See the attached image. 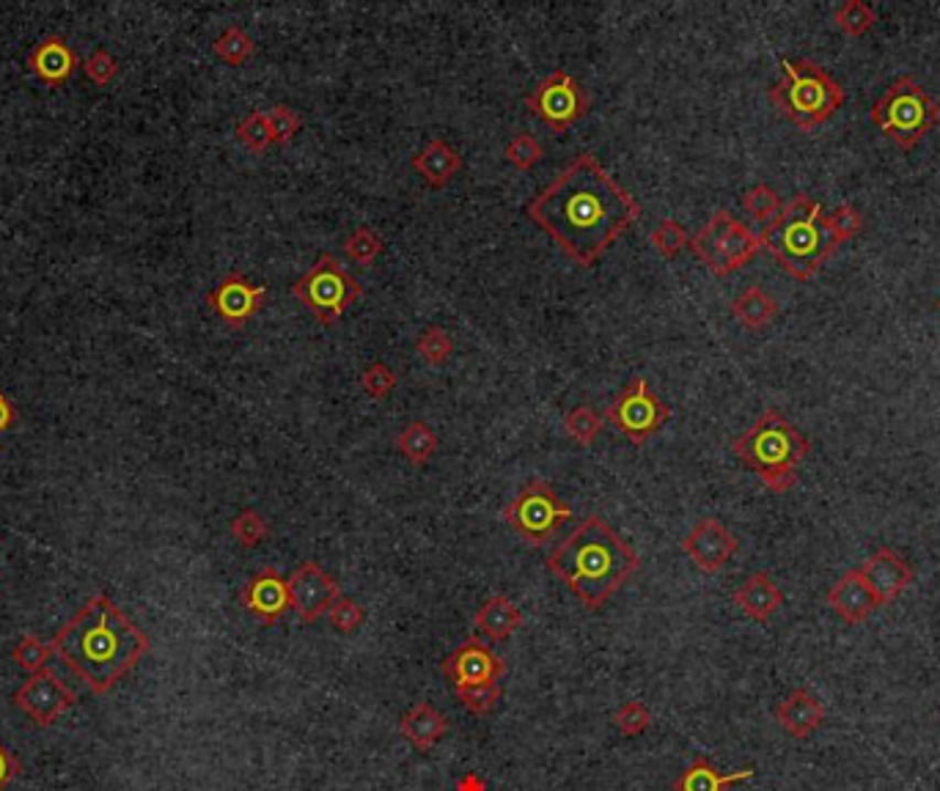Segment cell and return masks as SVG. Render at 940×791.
<instances>
[{
    "label": "cell",
    "mask_w": 940,
    "mask_h": 791,
    "mask_svg": "<svg viewBox=\"0 0 940 791\" xmlns=\"http://www.w3.org/2000/svg\"><path fill=\"white\" fill-rule=\"evenodd\" d=\"M14 704L31 717L39 726H53L72 704H75V693L61 682L55 673H50L47 668L39 673H33L14 695Z\"/></svg>",
    "instance_id": "cell-14"
},
{
    "label": "cell",
    "mask_w": 940,
    "mask_h": 791,
    "mask_svg": "<svg viewBox=\"0 0 940 791\" xmlns=\"http://www.w3.org/2000/svg\"><path fill=\"white\" fill-rule=\"evenodd\" d=\"M772 108L800 130H814L825 124L844 105L842 83L833 80L817 61L798 58L781 61V80L767 91Z\"/></svg>",
    "instance_id": "cell-6"
},
{
    "label": "cell",
    "mask_w": 940,
    "mask_h": 791,
    "mask_svg": "<svg viewBox=\"0 0 940 791\" xmlns=\"http://www.w3.org/2000/svg\"><path fill=\"white\" fill-rule=\"evenodd\" d=\"M476 627L493 640H506L522 627V610L504 594H495L476 610Z\"/></svg>",
    "instance_id": "cell-27"
},
{
    "label": "cell",
    "mask_w": 940,
    "mask_h": 791,
    "mask_svg": "<svg viewBox=\"0 0 940 791\" xmlns=\"http://www.w3.org/2000/svg\"><path fill=\"white\" fill-rule=\"evenodd\" d=\"M776 720L792 739H806L825 723V706L820 704V698L811 690H792L778 704Z\"/></svg>",
    "instance_id": "cell-22"
},
{
    "label": "cell",
    "mask_w": 940,
    "mask_h": 791,
    "mask_svg": "<svg viewBox=\"0 0 940 791\" xmlns=\"http://www.w3.org/2000/svg\"><path fill=\"white\" fill-rule=\"evenodd\" d=\"M253 50H256L253 39H250L248 33H245L239 25H229L213 42V53L218 55V58L224 61V64H229V66L248 64V58H250V55H253Z\"/></svg>",
    "instance_id": "cell-32"
},
{
    "label": "cell",
    "mask_w": 940,
    "mask_h": 791,
    "mask_svg": "<svg viewBox=\"0 0 940 791\" xmlns=\"http://www.w3.org/2000/svg\"><path fill=\"white\" fill-rule=\"evenodd\" d=\"M548 570L564 581L588 610H599L636 575L638 553L603 517L588 514L559 550L548 555Z\"/></svg>",
    "instance_id": "cell-3"
},
{
    "label": "cell",
    "mask_w": 940,
    "mask_h": 791,
    "mask_svg": "<svg viewBox=\"0 0 940 791\" xmlns=\"http://www.w3.org/2000/svg\"><path fill=\"white\" fill-rule=\"evenodd\" d=\"M828 605L839 613L844 624H853L855 627V624L869 621V616L880 607V602L872 594V588L866 586L861 572L853 570L833 583V588L828 592Z\"/></svg>",
    "instance_id": "cell-21"
},
{
    "label": "cell",
    "mask_w": 940,
    "mask_h": 791,
    "mask_svg": "<svg viewBox=\"0 0 940 791\" xmlns=\"http://www.w3.org/2000/svg\"><path fill=\"white\" fill-rule=\"evenodd\" d=\"M449 723L435 706L430 704H415L413 709L404 712L402 720H399V734H402L408 743H413L419 750H432L446 734Z\"/></svg>",
    "instance_id": "cell-25"
},
{
    "label": "cell",
    "mask_w": 940,
    "mask_h": 791,
    "mask_svg": "<svg viewBox=\"0 0 940 791\" xmlns=\"http://www.w3.org/2000/svg\"><path fill=\"white\" fill-rule=\"evenodd\" d=\"M936 308H938V314H940V297H938V303H936Z\"/></svg>",
    "instance_id": "cell-51"
},
{
    "label": "cell",
    "mask_w": 940,
    "mask_h": 791,
    "mask_svg": "<svg viewBox=\"0 0 940 791\" xmlns=\"http://www.w3.org/2000/svg\"><path fill=\"white\" fill-rule=\"evenodd\" d=\"M11 657H14V662L22 668V671H28L33 676V673L44 671L47 660H50V657H53V646L42 643V640H39V638L28 635V638H22L20 643L14 646Z\"/></svg>",
    "instance_id": "cell-39"
},
{
    "label": "cell",
    "mask_w": 940,
    "mask_h": 791,
    "mask_svg": "<svg viewBox=\"0 0 940 791\" xmlns=\"http://www.w3.org/2000/svg\"><path fill=\"white\" fill-rule=\"evenodd\" d=\"M756 772L754 767H745V770L732 772V776H721V772L712 767L710 759L699 756L691 765L682 770V776L674 781V791H728L737 783L750 781Z\"/></svg>",
    "instance_id": "cell-26"
},
{
    "label": "cell",
    "mask_w": 940,
    "mask_h": 791,
    "mask_svg": "<svg viewBox=\"0 0 940 791\" xmlns=\"http://www.w3.org/2000/svg\"><path fill=\"white\" fill-rule=\"evenodd\" d=\"M825 223L833 231V237H836L839 242H844V239H853L855 234L861 231V226H864V215H861V209H855V206L842 204L836 206L831 215H825Z\"/></svg>",
    "instance_id": "cell-46"
},
{
    "label": "cell",
    "mask_w": 940,
    "mask_h": 791,
    "mask_svg": "<svg viewBox=\"0 0 940 791\" xmlns=\"http://www.w3.org/2000/svg\"><path fill=\"white\" fill-rule=\"evenodd\" d=\"M603 426H605V418L588 404L572 407V410H566L564 415L566 434H570L577 445H583V448L594 445V440L603 434Z\"/></svg>",
    "instance_id": "cell-30"
},
{
    "label": "cell",
    "mask_w": 940,
    "mask_h": 791,
    "mask_svg": "<svg viewBox=\"0 0 940 791\" xmlns=\"http://www.w3.org/2000/svg\"><path fill=\"white\" fill-rule=\"evenodd\" d=\"M360 388L375 401L388 399V396L393 393V388H397V371L388 364H382V360H375V364L366 366L364 375H360Z\"/></svg>",
    "instance_id": "cell-40"
},
{
    "label": "cell",
    "mask_w": 940,
    "mask_h": 791,
    "mask_svg": "<svg viewBox=\"0 0 940 791\" xmlns=\"http://www.w3.org/2000/svg\"><path fill=\"white\" fill-rule=\"evenodd\" d=\"M743 209L748 212L754 220L772 223L778 217V212L784 209V201L770 185H754L750 191L743 193Z\"/></svg>",
    "instance_id": "cell-36"
},
{
    "label": "cell",
    "mask_w": 940,
    "mask_h": 791,
    "mask_svg": "<svg viewBox=\"0 0 940 791\" xmlns=\"http://www.w3.org/2000/svg\"><path fill=\"white\" fill-rule=\"evenodd\" d=\"M761 248L772 253V259L798 281H809L817 275L828 256L836 250L839 239L828 228L820 201L809 196H795L772 223H767L759 234Z\"/></svg>",
    "instance_id": "cell-4"
},
{
    "label": "cell",
    "mask_w": 940,
    "mask_h": 791,
    "mask_svg": "<svg viewBox=\"0 0 940 791\" xmlns=\"http://www.w3.org/2000/svg\"><path fill=\"white\" fill-rule=\"evenodd\" d=\"M732 451L748 470L761 478L767 492H789L798 484V470L811 451V440L792 426L778 410L767 407L754 426L737 440Z\"/></svg>",
    "instance_id": "cell-5"
},
{
    "label": "cell",
    "mask_w": 940,
    "mask_h": 791,
    "mask_svg": "<svg viewBox=\"0 0 940 791\" xmlns=\"http://www.w3.org/2000/svg\"><path fill=\"white\" fill-rule=\"evenodd\" d=\"M575 511L572 506H566L564 500L555 495V489L550 487L542 478H531V481L522 484V489L517 492V498L506 506L504 520L511 531L520 539H526L528 544H544L555 537L561 525L566 520H572Z\"/></svg>",
    "instance_id": "cell-10"
},
{
    "label": "cell",
    "mask_w": 940,
    "mask_h": 791,
    "mask_svg": "<svg viewBox=\"0 0 940 791\" xmlns=\"http://www.w3.org/2000/svg\"><path fill=\"white\" fill-rule=\"evenodd\" d=\"M732 316L748 331H761L778 316V303L770 292L761 286H745L737 297L732 300Z\"/></svg>",
    "instance_id": "cell-28"
},
{
    "label": "cell",
    "mask_w": 940,
    "mask_h": 791,
    "mask_svg": "<svg viewBox=\"0 0 940 791\" xmlns=\"http://www.w3.org/2000/svg\"><path fill=\"white\" fill-rule=\"evenodd\" d=\"M734 605H737L745 616L754 618V621H770L778 613V607L784 605V594L767 572H754V575L734 592Z\"/></svg>",
    "instance_id": "cell-24"
},
{
    "label": "cell",
    "mask_w": 940,
    "mask_h": 791,
    "mask_svg": "<svg viewBox=\"0 0 940 791\" xmlns=\"http://www.w3.org/2000/svg\"><path fill=\"white\" fill-rule=\"evenodd\" d=\"M242 607L253 613L264 627L275 624L283 613L292 607L289 599V583L275 570H261L250 577L242 588Z\"/></svg>",
    "instance_id": "cell-19"
},
{
    "label": "cell",
    "mask_w": 940,
    "mask_h": 791,
    "mask_svg": "<svg viewBox=\"0 0 940 791\" xmlns=\"http://www.w3.org/2000/svg\"><path fill=\"white\" fill-rule=\"evenodd\" d=\"M649 242H652V248L658 250L663 259H674V256H680L682 250L688 248V242H691V237H688L685 226L677 220H660L658 226L652 228V234H649Z\"/></svg>",
    "instance_id": "cell-38"
},
{
    "label": "cell",
    "mask_w": 940,
    "mask_h": 791,
    "mask_svg": "<svg viewBox=\"0 0 940 791\" xmlns=\"http://www.w3.org/2000/svg\"><path fill=\"white\" fill-rule=\"evenodd\" d=\"M410 163H413L415 174L424 180V185L441 191V187H446L449 182L463 171V154H460L452 143L435 138V141L426 143L419 154H413Z\"/></svg>",
    "instance_id": "cell-23"
},
{
    "label": "cell",
    "mask_w": 940,
    "mask_h": 791,
    "mask_svg": "<svg viewBox=\"0 0 940 791\" xmlns=\"http://www.w3.org/2000/svg\"><path fill=\"white\" fill-rule=\"evenodd\" d=\"M528 217L581 267H594L641 217V204L594 154H577L528 201Z\"/></svg>",
    "instance_id": "cell-1"
},
{
    "label": "cell",
    "mask_w": 940,
    "mask_h": 791,
    "mask_svg": "<svg viewBox=\"0 0 940 791\" xmlns=\"http://www.w3.org/2000/svg\"><path fill=\"white\" fill-rule=\"evenodd\" d=\"M50 646L94 693H108L147 657L149 638L110 596L97 594L58 629Z\"/></svg>",
    "instance_id": "cell-2"
},
{
    "label": "cell",
    "mask_w": 940,
    "mask_h": 791,
    "mask_svg": "<svg viewBox=\"0 0 940 791\" xmlns=\"http://www.w3.org/2000/svg\"><path fill=\"white\" fill-rule=\"evenodd\" d=\"M869 119L888 141L910 152L940 124V102L914 75H903L872 105Z\"/></svg>",
    "instance_id": "cell-7"
},
{
    "label": "cell",
    "mask_w": 940,
    "mask_h": 791,
    "mask_svg": "<svg viewBox=\"0 0 940 791\" xmlns=\"http://www.w3.org/2000/svg\"><path fill=\"white\" fill-rule=\"evenodd\" d=\"M614 726L619 728V734H625V737H638V734H644L652 726V715H649V709L641 701H627L625 706L616 709Z\"/></svg>",
    "instance_id": "cell-43"
},
{
    "label": "cell",
    "mask_w": 940,
    "mask_h": 791,
    "mask_svg": "<svg viewBox=\"0 0 940 791\" xmlns=\"http://www.w3.org/2000/svg\"><path fill=\"white\" fill-rule=\"evenodd\" d=\"M382 250H386V239L369 226H358L355 231L347 234V239H344V253L360 267L375 264V261L380 259Z\"/></svg>",
    "instance_id": "cell-31"
},
{
    "label": "cell",
    "mask_w": 940,
    "mask_h": 791,
    "mask_svg": "<svg viewBox=\"0 0 940 791\" xmlns=\"http://www.w3.org/2000/svg\"><path fill=\"white\" fill-rule=\"evenodd\" d=\"M833 22L850 36H864L877 22V11L864 0H844L833 9Z\"/></svg>",
    "instance_id": "cell-33"
},
{
    "label": "cell",
    "mask_w": 940,
    "mask_h": 791,
    "mask_svg": "<svg viewBox=\"0 0 940 791\" xmlns=\"http://www.w3.org/2000/svg\"><path fill=\"white\" fill-rule=\"evenodd\" d=\"M17 772H20V765H17L14 756L9 754V748L0 743V791H3L11 781H14Z\"/></svg>",
    "instance_id": "cell-48"
},
{
    "label": "cell",
    "mask_w": 940,
    "mask_h": 791,
    "mask_svg": "<svg viewBox=\"0 0 940 791\" xmlns=\"http://www.w3.org/2000/svg\"><path fill=\"white\" fill-rule=\"evenodd\" d=\"M415 353H419L421 364L426 366H443L454 353V338L449 336L446 327L430 325L415 342Z\"/></svg>",
    "instance_id": "cell-35"
},
{
    "label": "cell",
    "mask_w": 940,
    "mask_h": 791,
    "mask_svg": "<svg viewBox=\"0 0 940 791\" xmlns=\"http://www.w3.org/2000/svg\"><path fill=\"white\" fill-rule=\"evenodd\" d=\"M504 158L506 163L515 165L517 171H531L533 165L542 163L544 147L531 136V132H517V136L506 143Z\"/></svg>",
    "instance_id": "cell-37"
},
{
    "label": "cell",
    "mask_w": 940,
    "mask_h": 791,
    "mask_svg": "<svg viewBox=\"0 0 940 791\" xmlns=\"http://www.w3.org/2000/svg\"><path fill=\"white\" fill-rule=\"evenodd\" d=\"M77 66H80V61H77L75 50H72L69 42H66L64 36H58V33L44 36L42 42L33 47V53L28 55V69H31L39 80L47 83V86H64V83L75 75Z\"/></svg>",
    "instance_id": "cell-20"
},
{
    "label": "cell",
    "mask_w": 940,
    "mask_h": 791,
    "mask_svg": "<svg viewBox=\"0 0 940 791\" xmlns=\"http://www.w3.org/2000/svg\"><path fill=\"white\" fill-rule=\"evenodd\" d=\"M88 80L97 83V86H108L116 75H119V61L108 53V50H94L91 55L83 64Z\"/></svg>",
    "instance_id": "cell-47"
},
{
    "label": "cell",
    "mask_w": 940,
    "mask_h": 791,
    "mask_svg": "<svg viewBox=\"0 0 940 791\" xmlns=\"http://www.w3.org/2000/svg\"><path fill=\"white\" fill-rule=\"evenodd\" d=\"M437 445H441L437 432L424 421H410L397 437L399 454H402L413 467H421L426 465V462H432V456L437 454Z\"/></svg>",
    "instance_id": "cell-29"
},
{
    "label": "cell",
    "mask_w": 940,
    "mask_h": 791,
    "mask_svg": "<svg viewBox=\"0 0 940 791\" xmlns=\"http://www.w3.org/2000/svg\"><path fill=\"white\" fill-rule=\"evenodd\" d=\"M229 531H231V537H235L237 542L242 544V548H256L259 542H264L267 522L256 509H242L235 517V520H231Z\"/></svg>",
    "instance_id": "cell-41"
},
{
    "label": "cell",
    "mask_w": 940,
    "mask_h": 791,
    "mask_svg": "<svg viewBox=\"0 0 940 791\" xmlns=\"http://www.w3.org/2000/svg\"><path fill=\"white\" fill-rule=\"evenodd\" d=\"M289 599H292L294 613L300 616V621L314 624L316 618L327 616L333 602L342 596L338 592V583L322 570L316 561H303L298 570L289 577Z\"/></svg>",
    "instance_id": "cell-13"
},
{
    "label": "cell",
    "mask_w": 940,
    "mask_h": 791,
    "mask_svg": "<svg viewBox=\"0 0 940 791\" xmlns=\"http://www.w3.org/2000/svg\"><path fill=\"white\" fill-rule=\"evenodd\" d=\"M237 141L242 143L248 152L264 154L272 147V130H270V116L267 110H256V113L245 116L235 130Z\"/></svg>",
    "instance_id": "cell-34"
},
{
    "label": "cell",
    "mask_w": 940,
    "mask_h": 791,
    "mask_svg": "<svg viewBox=\"0 0 940 791\" xmlns=\"http://www.w3.org/2000/svg\"><path fill=\"white\" fill-rule=\"evenodd\" d=\"M289 294L298 297L320 325H336L364 289L338 264L336 256L320 253L311 270L289 286Z\"/></svg>",
    "instance_id": "cell-9"
},
{
    "label": "cell",
    "mask_w": 940,
    "mask_h": 791,
    "mask_svg": "<svg viewBox=\"0 0 940 791\" xmlns=\"http://www.w3.org/2000/svg\"><path fill=\"white\" fill-rule=\"evenodd\" d=\"M858 572L880 605L894 602L914 583V566L903 555L894 553L892 548H880L877 553H872L864 561V566H858Z\"/></svg>",
    "instance_id": "cell-18"
},
{
    "label": "cell",
    "mask_w": 940,
    "mask_h": 791,
    "mask_svg": "<svg viewBox=\"0 0 940 791\" xmlns=\"http://www.w3.org/2000/svg\"><path fill=\"white\" fill-rule=\"evenodd\" d=\"M739 542L717 517H704L691 528L685 539H682V550L688 559L704 572V575H715L721 572L728 561L737 553Z\"/></svg>",
    "instance_id": "cell-15"
},
{
    "label": "cell",
    "mask_w": 940,
    "mask_h": 791,
    "mask_svg": "<svg viewBox=\"0 0 940 791\" xmlns=\"http://www.w3.org/2000/svg\"><path fill=\"white\" fill-rule=\"evenodd\" d=\"M588 105H592V99H588L586 88L564 69L550 72L526 94L528 113L542 119L553 132L570 130L575 121H581L588 113Z\"/></svg>",
    "instance_id": "cell-12"
},
{
    "label": "cell",
    "mask_w": 940,
    "mask_h": 791,
    "mask_svg": "<svg viewBox=\"0 0 940 791\" xmlns=\"http://www.w3.org/2000/svg\"><path fill=\"white\" fill-rule=\"evenodd\" d=\"M443 673H446L449 682L454 684V690L476 687V684L500 682V676H504V660H500L493 649H487L482 640L471 638L443 660Z\"/></svg>",
    "instance_id": "cell-17"
},
{
    "label": "cell",
    "mask_w": 940,
    "mask_h": 791,
    "mask_svg": "<svg viewBox=\"0 0 940 791\" xmlns=\"http://www.w3.org/2000/svg\"><path fill=\"white\" fill-rule=\"evenodd\" d=\"M457 791H487V787H484V781L476 772H468V776L457 783Z\"/></svg>",
    "instance_id": "cell-50"
},
{
    "label": "cell",
    "mask_w": 940,
    "mask_h": 791,
    "mask_svg": "<svg viewBox=\"0 0 940 791\" xmlns=\"http://www.w3.org/2000/svg\"><path fill=\"white\" fill-rule=\"evenodd\" d=\"M14 421H17L14 404H11L9 396H6L3 391H0V434L9 432V429L14 426Z\"/></svg>",
    "instance_id": "cell-49"
},
{
    "label": "cell",
    "mask_w": 940,
    "mask_h": 791,
    "mask_svg": "<svg viewBox=\"0 0 940 791\" xmlns=\"http://www.w3.org/2000/svg\"><path fill=\"white\" fill-rule=\"evenodd\" d=\"M267 297L264 286L250 283L242 272H226L218 286L207 294V303L229 327H242L261 311Z\"/></svg>",
    "instance_id": "cell-16"
},
{
    "label": "cell",
    "mask_w": 940,
    "mask_h": 791,
    "mask_svg": "<svg viewBox=\"0 0 940 791\" xmlns=\"http://www.w3.org/2000/svg\"><path fill=\"white\" fill-rule=\"evenodd\" d=\"M614 429L633 445H644L669 423L671 407L652 391L647 377H633L605 412Z\"/></svg>",
    "instance_id": "cell-11"
},
{
    "label": "cell",
    "mask_w": 940,
    "mask_h": 791,
    "mask_svg": "<svg viewBox=\"0 0 940 791\" xmlns=\"http://www.w3.org/2000/svg\"><path fill=\"white\" fill-rule=\"evenodd\" d=\"M267 116H270L272 143H289L303 127V116L294 108H289V105H272Z\"/></svg>",
    "instance_id": "cell-45"
},
{
    "label": "cell",
    "mask_w": 940,
    "mask_h": 791,
    "mask_svg": "<svg viewBox=\"0 0 940 791\" xmlns=\"http://www.w3.org/2000/svg\"><path fill=\"white\" fill-rule=\"evenodd\" d=\"M688 248L702 259L712 275L726 278L743 270L761 248L759 234L750 231L743 220L726 209L712 212L710 220L691 237Z\"/></svg>",
    "instance_id": "cell-8"
},
{
    "label": "cell",
    "mask_w": 940,
    "mask_h": 791,
    "mask_svg": "<svg viewBox=\"0 0 940 791\" xmlns=\"http://www.w3.org/2000/svg\"><path fill=\"white\" fill-rule=\"evenodd\" d=\"M327 618H331V627L336 629V632L353 635L360 629L366 613H364V607L358 605V602H353L349 596L342 594L336 602H333L331 610H327Z\"/></svg>",
    "instance_id": "cell-42"
},
{
    "label": "cell",
    "mask_w": 940,
    "mask_h": 791,
    "mask_svg": "<svg viewBox=\"0 0 940 791\" xmlns=\"http://www.w3.org/2000/svg\"><path fill=\"white\" fill-rule=\"evenodd\" d=\"M457 698L471 715H487V712H493V706L498 704L500 684L487 682V684H476V687H463L457 690Z\"/></svg>",
    "instance_id": "cell-44"
}]
</instances>
